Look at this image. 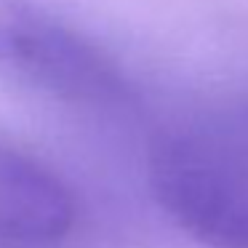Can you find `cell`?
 <instances>
[{
  "label": "cell",
  "instance_id": "1",
  "mask_svg": "<svg viewBox=\"0 0 248 248\" xmlns=\"http://www.w3.org/2000/svg\"><path fill=\"white\" fill-rule=\"evenodd\" d=\"M166 216L205 248H248V99L200 109L157 134L147 160Z\"/></svg>",
  "mask_w": 248,
  "mask_h": 248
},
{
  "label": "cell",
  "instance_id": "2",
  "mask_svg": "<svg viewBox=\"0 0 248 248\" xmlns=\"http://www.w3.org/2000/svg\"><path fill=\"white\" fill-rule=\"evenodd\" d=\"M0 80L70 107L134 102V83L118 59L38 0H0Z\"/></svg>",
  "mask_w": 248,
  "mask_h": 248
},
{
  "label": "cell",
  "instance_id": "3",
  "mask_svg": "<svg viewBox=\"0 0 248 248\" xmlns=\"http://www.w3.org/2000/svg\"><path fill=\"white\" fill-rule=\"evenodd\" d=\"M75 221L70 184L43 160L0 144V248H54Z\"/></svg>",
  "mask_w": 248,
  "mask_h": 248
}]
</instances>
